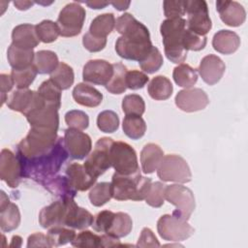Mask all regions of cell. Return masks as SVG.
<instances>
[{
	"instance_id": "obj_1",
	"label": "cell",
	"mask_w": 248,
	"mask_h": 248,
	"mask_svg": "<svg viewBox=\"0 0 248 248\" xmlns=\"http://www.w3.org/2000/svg\"><path fill=\"white\" fill-rule=\"evenodd\" d=\"M115 29L122 35L115 43V50L120 57L139 62L152 47L147 27L131 14L120 16L115 20Z\"/></svg>"
},
{
	"instance_id": "obj_2",
	"label": "cell",
	"mask_w": 248,
	"mask_h": 248,
	"mask_svg": "<svg viewBox=\"0 0 248 248\" xmlns=\"http://www.w3.org/2000/svg\"><path fill=\"white\" fill-rule=\"evenodd\" d=\"M68 156L69 153L65 147L64 139L60 137H58L54 147L46 154L31 159H25L17 155L21 163L23 177L32 178L42 185L54 177Z\"/></svg>"
},
{
	"instance_id": "obj_3",
	"label": "cell",
	"mask_w": 248,
	"mask_h": 248,
	"mask_svg": "<svg viewBox=\"0 0 248 248\" xmlns=\"http://www.w3.org/2000/svg\"><path fill=\"white\" fill-rule=\"evenodd\" d=\"M185 27L186 20L182 17L167 18L160 26L165 54L170 62L175 64L184 62L187 57V50L182 45V35Z\"/></svg>"
},
{
	"instance_id": "obj_4",
	"label": "cell",
	"mask_w": 248,
	"mask_h": 248,
	"mask_svg": "<svg viewBox=\"0 0 248 248\" xmlns=\"http://www.w3.org/2000/svg\"><path fill=\"white\" fill-rule=\"evenodd\" d=\"M151 183V179L141 176L140 171L131 175L114 172L110 182L112 198L117 201H142L145 199Z\"/></svg>"
},
{
	"instance_id": "obj_5",
	"label": "cell",
	"mask_w": 248,
	"mask_h": 248,
	"mask_svg": "<svg viewBox=\"0 0 248 248\" xmlns=\"http://www.w3.org/2000/svg\"><path fill=\"white\" fill-rule=\"evenodd\" d=\"M57 131L31 127L26 137L17 144L16 155L31 159L49 152L57 140Z\"/></svg>"
},
{
	"instance_id": "obj_6",
	"label": "cell",
	"mask_w": 248,
	"mask_h": 248,
	"mask_svg": "<svg viewBox=\"0 0 248 248\" xmlns=\"http://www.w3.org/2000/svg\"><path fill=\"white\" fill-rule=\"evenodd\" d=\"M165 199L175 206L172 215L188 221L195 207V197L193 192L186 186L180 184L167 185L165 189Z\"/></svg>"
},
{
	"instance_id": "obj_7",
	"label": "cell",
	"mask_w": 248,
	"mask_h": 248,
	"mask_svg": "<svg viewBox=\"0 0 248 248\" xmlns=\"http://www.w3.org/2000/svg\"><path fill=\"white\" fill-rule=\"evenodd\" d=\"M110 164L115 172L122 175L140 171L135 149L124 141H113L110 147Z\"/></svg>"
},
{
	"instance_id": "obj_8",
	"label": "cell",
	"mask_w": 248,
	"mask_h": 248,
	"mask_svg": "<svg viewBox=\"0 0 248 248\" xmlns=\"http://www.w3.org/2000/svg\"><path fill=\"white\" fill-rule=\"evenodd\" d=\"M157 174L163 181L187 183L191 181L192 173L187 162L179 155L169 154L163 157Z\"/></svg>"
},
{
	"instance_id": "obj_9",
	"label": "cell",
	"mask_w": 248,
	"mask_h": 248,
	"mask_svg": "<svg viewBox=\"0 0 248 248\" xmlns=\"http://www.w3.org/2000/svg\"><path fill=\"white\" fill-rule=\"evenodd\" d=\"M112 143L113 140L110 138L99 139L95 143L93 151L85 159L83 166L93 177L98 178L111 167L110 147Z\"/></svg>"
},
{
	"instance_id": "obj_10",
	"label": "cell",
	"mask_w": 248,
	"mask_h": 248,
	"mask_svg": "<svg viewBox=\"0 0 248 248\" xmlns=\"http://www.w3.org/2000/svg\"><path fill=\"white\" fill-rule=\"evenodd\" d=\"M85 10L79 4L73 2L67 4L59 13L57 25L60 35L63 37H74L80 33L85 19Z\"/></svg>"
},
{
	"instance_id": "obj_11",
	"label": "cell",
	"mask_w": 248,
	"mask_h": 248,
	"mask_svg": "<svg viewBox=\"0 0 248 248\" xmlns=\"http://www.w3.org/2000/svg\"><path fill=\"white\" fill-rule=\"evenodd\" d=\"M157 231L159 235L167 241H182L195 232L194 228L186 220L169 214L159 218Z\"/></svg>"
},
{
	"instance_id": "obj_12",
	"label": "cell",
	"mask_w": 248,
	"mask_h": 248,
	"mask_svg": "<svg viewBox=\"0 0 248 248\" xmlns=\"http://www.w3.org/2000/svg\"><path fill=\"white\" fill-rule=\"evenodd\" d=\"M185 13L188 17L186 20L187 29L199 35L205 36L211 29V19L208 14V7L204 0L185 1Z\"/></svg>"
},
{
	"instance_id": "obj_13",
	"label": "cell",
	"mask_w": 248,
	"mask_h": 248,
	"mask_svg": "<svg viewBox=\"0 0 248 248\" xmlns=\"http://www.w3.org/2000/svg\"><path fill=\"white\" fill-rule=\"evenodd\" d=\"M31 127L46 128L57 131L59 127L58 108L47 105L41 97L40 103L25 115Z\"/></svg>"
},
{
	"instance_id": "obj_14",
	"label": "cell",
	"mask_w": 248,
	"mask_h": 248,
	"mask_svg": "<svg viewBox=\"0 0 248 248\" xmlns=\"http://www.w3.org/2000/svg\"><path fill=\"white\" fill-rule=\"evenodd\" d=\"M64 144L69 155L77 160H82L88 156L92 147L90 137L75 128L65 130Z\"/></svg>"
},
{
	"instance_id": "obj_15",
	"label": "cell",
	"mask_w": 248,
	"mask_h": 248,
	"mask_svg": "<svg viewBox=\"0 0 248 248\" xmlns=\"http://www.w3.org/2000/svg\"><path fill=\"white\" fill-rule=\"evenodd\" d=\"M0 177L11 188H16L22 175V167L17 155L9 149H3L0 155Z\"/></svg>"
},
{
	"instance_id": "obj_16",
	"label": "cell",
	"mask_w": 248,
	"mask_h": 248,
	"mask_svg": "<svg viewBox=\"0 0 248 248\" xmlns=\"http://www.w3.org/2000/svg\"><path fill=\"white\" fill-rule=\"evenodd\" d=\"M113 75L112 64L106 60H89L82 71V78L86 82L98 85H107Z\"/></svg>"
},
{
	"instance_id": "obj_17",
	"label": "cell",
	"mask_w": 248,
	"mask_h": 248,
	"mask_svg": "<svg viewBox=\"0 0 248 248\" xmlns=\"http://www.w3.org/2000/svg\"><path fill=\"white\" fill-rule=\"evenodd\" d=\"M175 105L183 111L194 112L203 109L208 104L207 94L201 88H187L175 96Z\"/></svg>"
},
{
	"instance_id": "obj_18",
	"label": "cell",
	"mask_w": 248,
	"mask_h": 248,
	"mask_svg": "<svg viewBox=\"0 0 248 248\" xmlns=\"http://www.w3.org/2000/svg\"><path fill=\"white\" fill-rule=\"evenodd\" d=\"M67 206V197L61 198L49 205L45 206L39 214L40 225L45 229H49L54 226H63Z\"/></svg>"
},
{
	"instance_id": "obj_19",
	"label": "cell",
	"mask_w": 248,
	"mask_h": 248,
	"mask_svg": "<svg viewBox=\"0 0 248 248\" xmlns=\"http://www.w3.org/2000/svg\"><path fill=\"white\" fill-rule=\"evenodd\" d=\"M67 213L64 219L63 226L72 229L83 230L92 226L94 217L86 209L79 207L74 198L67 197Z\"/></svg>"
},
{
	"instance_id": "obj_20",
	"label": "cell",
	"mask_w": 248,
	"mask_h": 248,
	"mask_svg": "<svg viewBox=\"0 0 248 248\" xmlns=\"http://www.w3.org/2000/svg\"><path fill=\"white\" fill-rule=\"evenodd\" d=\"M216 9L221 20L229 26L236 27L245 21V9L236 1L219 0L216 2Z\"/></svg>"
},
{
	"instance_id": "obj_21",
	"label": "cell",
	"mask_w": 248,
	"mask_h": 248,
	"mask_svg": "<svg viewBox=\"0 0 248 248\" xmlns=\"http://www.w3.org/2000/svg\"><path fill=\"white\" fill-rule=\"evenodd\" d=\"M225 70L226 66L223 60L214 54L204 56L198 69L202 80L209 85L217 83L223 77Z\"/></svg>"
},
{
	"instance_id": "obj_22",
	"label": "cell",
	"mask_w": 248,
	"mask_h": 248,
	"mask_svg": "<svg viewBox=\"0 0 248 248\" xmlns=\"http://www.w3.org/2000/svg\"><path fill=\"white\" fill-rule=\"evenodd\" d=\"M66 176L72 188L76 191H86L96 182L97 178L93 177L83 165L72 163L66 169Z\"/></svg>"
},
{
	"instance_id": "obj_23",
	"label": "cell",
	"mask_w": 248,
	"mask_h": 248,
	"mask_svg": "<svg viewBox=\"0 0 248 248\" xmlns=\"http://www.w3.org/2000/svg\"><path fill=\"white\" fill-rule=\"evenodd\" d=\"M20 223V213L17 205L11 202L6 194L1 191L0 203V227L2 232L16 230Z\"/></svg>"
},
{
	"instance_id": "obj_24",
	"label": "cell",
	"mask_w": 248,
	"mask_h": 248,
	"mask_svg": "<svg viewBox=\"0 0 248 248\" xmlns=\"http://www.w3.org/2000/svg\"><path fill=\"white\" fill-rule=\"evenodd\" d=\"M12 41L13 45L25 49H33L40 43L36 34L35 25L29 23L16 26L12 32Z\"/></svg>"
},
{
	"instance_id": "obj_25",
	"label": "cell",
	"mask_w": 248,
	"mask_h": 248,
	"mask_svg": "<svg viewBox=\"0 0 248 248\" xmlns=\"http://www.w3.org/2000/svg\"><path fill=\"white\" fill-rule=\"evenodd\" d=\"M212 46L215 50L223 54H232L240 46L239 36L230 30H220L214 34Z\"/></svg>"
},
{
	"instance_id": "obj_26",
	"label": "cell",
	"mask_w": 248,
	"mask_h": 248,
	"mask_svg": "<svg viewBox=\"0 0 248 248\" xmlns=\"http://www.w3.org/2000/svg\"><path fill=\"white\" fill-rule=\"evenodd\" d=\"M74 100L84 107L94 108L99 106L103 101V94L86 83H78L73 90Z\"/></svg>"
},
{
	"instance_id": "obj_27",
	"label": "cell",
	"mask_w": 248,
	"mask_h": 248,
	"mask_svg": "<svg viewBox=\"0 0 248 248\" xmlns=\"http://www.w3.org/2000/svg\"><path fill=\"white\" fill-rule=\"evenodd\" d=\"M164 152L161 147L155 143H147L143 146L140 152V164L144 173H152L155 171L162 159Z\"/></svg>"
},
{
	"instance_id": "obj_28",
	"label": "cell",
	"mask_w": 248,
	"mask_h": 248,
	"mask_svg": "<svg viewBox=\"0 0 248 248\" xmlns=\"http://www.w3.org/2000/svg\"><path fill=\"white\" fill-rule=\"evenodd\" d=\"M34 57L35 53L33 49L21 48L13 44H11L7 51L8 62L14 70L25 69L33 65Z\"/></svg>"
},
{
	"instance_id": "obj_29",
	"label": "cell",
	"mask_w": 248,
	"mask_h": 248,
	"mask_svg": "<svg viewBox=\"0 0 248 248\" xmlns=\"http://www.w3.org/2000/svg\"><path fill=\"white\" fill-rule=\"evenodd\" d=\"M35 94V91L28 88L15 90L7 99V105L12 110L25 114L33 103Z\"/></svg>"
},
{
	"instance_id": "obj_30",
	"label": "cell",
	"mask_w": 248,
	"mask_h": 248,
	"mask_svg": "<svg viewBox=\"0 0 248 248\" xmlns=\"http://www.w3.org/2000/svg\"><path fill=\"white\" fill-rule=\"evenodd\" d=\"M172 89L170 80L164 76H157L153 78L147 86L149 96L158 101L169 99L171 96Z\"/></svg>"
},
{
	"instance_id": "obj_31",
	"label": "cell",
	"mask_w": 248,
	"mask_h": 248,
	"mask_svg": "<svg viewBox=\"0 0 248 248\" xmlns=\"http://www.w3.org/2000/svg\"><path fill=\"white\" fill-rule=\"evenodd\" d=\"M115 27V17L113 14L107 13L97 16L91 22L89 32L97 37L107 38Z\"/></svg>"
},
{
	"instance_id": "obj_32",
	"label": "cell",
	"mask_w": 248,
	"mask_h": 248,
	"mask_svg": "<svg viewBox=\"0 0 248 248\" xmlns=\"http://www.w3.org/2000/svg\"><path fill=\"white\" fill-rule=\"evenodd\" d=\"M58 64V57L51 50H40L35 53L33 65L39 74H51Z\"/></svg>"
},
{
	"instance_id": "obj_33",
	"label": "cell",
	"mask_w": 248,
	"mask_h": 248,
	"mask_svg": "<svg viewBox=\"0 0 248 248\" xmlns=\"http://www.w3.org/2000/svg\"><path fill=\"white\" fill-rule=\"evenodd\" d=\"M133 228V221L131 217L124 212L114 213L111 225L106 234H108L112 237L120 238L128 235Z\"/></svg>"
},
{
	"instance_id": "obj_34",
	"label": "cell",
	"mask_w": 248,
	"mask_h": 248,
	"mask_svg": "<svg viewBox=\"0 0 248 248\" xmlns=\"http://www.w3.org/2000/svg\"><path fill=\"white\" fill-rule=\"evenodd\" d=\"M172 78L178 86L187 89L197 82L198 73L196 69H193L188 64L181 63L173 69Z\"/></svg>"
},
{
	"instance_id": "obj_35",
	"label": "cell",
	"mask_w": 248,
	"mask_h": 248,
	"mask_svg": "<svg viewBox=\"0 0 248 248\" xmlns=\"http://www.w3.org/2000/svg\"><path fill=\"white\" fill-rule=\"evenodd\" d=\"M124 134L132 140H139L145 134L146 124L140 115H126L122 124Z\"/></svg>"
},
{
	"instance_id": "obj_36",
	"label": "cell",
	"mask_w": 248,
	"mask_h": 248,
	"mask_svg": "<svg viewBox=\"0 0 248 248\" xmlns=\"http://www.w3.org/2000/svg\"><path fill=\"white\" fill-rule=\"evenodd\" d=\"M76 236V232L74 229L65 226H54L49 228L46 237L50 244V247H57L65 245L71 242Z\"/></svg>"
},
{
	"instance_id": "obj_37",
	"label": "cell",
	"mask_w": 248,
	"mask_h": 248,
	"mask_svg": "<svg viewBox=\"0 0 248 248\" xmlns=\"http://www.w3.org/2000/svg\"><path fill=\"white\" fill-rule=\"evenodd\" d=\"M50 79L61 89L70 88L75 79V75L72 67L64 62H59L56 69L50 74Z\"/></svg>"
},
{
	"instance_id": "obj_38",
	"label": "cell",
	"mask_w": 248,
	"mask_h": 248,
	"mask_svg": "<svg viewBox=\"0 0 248 248\" xmlns=\"http://www.w3.org/2000/svg\"><path fill=\"white\" fill-rule=\"evenodd\" d=\"M50 193L53 195L59 196L60 198L64 197H72L74 198L77 194V191L72 188L70 185L67 176L58 175L56 177H52L51 179L46 181L43 184Z\"/></svg>"
},
{
	"instance_id": "obj_39",
	"label": "cell",
	"mask_w": 248,
	"mask_h": 248,
	"mask_svg": "<svg viewBox=\"0 0 248 248\" xmlns=\"http://www.w3.org/2000/svg\"><path fill=\"white\" fill-rule=\"evenodd\" d=\"M113 67V75L106 85V89L112 93V94H121L123 93L127 86H126V74L127 68L122 63H115L112 64Z\"/></svg>"
},
{
	"instance_id": "obj_40",
	"label": "cell",
	"mask_w": 248,
	"mask_h": 248,
	"mask_svg": "<svg viewBox=\"0 0 248 248\" xmlns=\"http://www.w3.org/2000/svg\"><path fill=\"white\" fill-rule=\"evenodd\" d=\"M61 89L49 78L41 83L38 93L43 100L50 106H54L58 109L61 107Z\"/></svg>"
},
{
	"instance_id": "obj_41",
	"label": "cell",
	"mask_w": 248,
	"mask_h": 248,
	"mask_svg": "<svg viewBox=\"0 0 248 248\" xmlns=\"http://www.w3.org/2000/svg\"><path fill=\"white\" fill-rule=\"evenodd\" d=\"M90 202L94 206H102L112 198L111 184L109 182H99L89 192Z\"/></svg>"
},
{
	"instance_id": "obj_42",
	"label": "cell",
	"mask_w": 248,
	"mask_h": 248,
	"mask_svg": "<svg viewBox=\"0 0 248 248\" xmlns=\"http://www.w3.org/2000/svg\"><path fill=\"white\" fill-rule=\"evenodd\" d=\"M36 34L40 42L48 44L56 41L60 35V29L56 22L46 19L35 25Z\"/></svg>"
},
{
	"instance_id": "obj_43",
	"label": "cell",
	"mask_w": 248,
	"mask_h": 248,
	"mask_svg": "<svg viewBox=\"0 0 248 248\" xmlns=\"http://www.w3.org/2000/svg\"><path fill=\"white\" fill-rule=\"evenodd\" d=\"M71 244L75 247L82 248H99L104 247L103 236L98 235L90 231H82L76 234L75 238L71 241Z\"/></svg>"
},
{
	"instance_id": "obj_44",
	"label": "cell",
	"mask_w": 248,
	"mask_h": 248,
	"mask_svg": "<svg viewBox=\"0 0 248 248\" xmlns=\"http://www.w3.org/2000/svg\"><path fill=\"white\" fill-rule=\"evenodd\" d=\"M163 62L164 60L160 50L156 46H152L148 53L140 61H139V64L143 72L147 74H153L161 68Z\"/></svg>"
},
{
	"instance_id": "obj_45",
	"label": "cell",
	"mask_w": 248,
	"mask_h": 248,
	"mask_svg": "<svg viewBox=\"0 0 248 248\" xmlns=\"http://www.w3.org/2000/svg\"><path fill=\"white\" fill-rule=\"evenodd\" d=\"M38 72L34 65H31L25 69L20 70H12L11 76L13 78L14 83L17 87V89H25L28 88L29 85L34 81Z\"/></svg>"
},
{
	"instance_id": "obj_46",
	"label": "cell",
	"mask_w": 248,
	"mask_h": 248,
	"mask_svg": "<svg viewBox=\"0 0 248 248\" xmlns=\"http://www.w3.org/2000/svg\"><path fill=\"white\" fill-rule=\"evenodd\" d=\"M122 109L126 115H140L141 116L145 110V104L138 94H130L122 100Z\"/></svg>"
},
{
	"instance_id": "obj_47",
	"label": "cell",
	"mask_w": 248,
	"mask_h": 248,
	"mask_svg": "<svg viewBox=\"0 0 248 248\" xmlns=\"http://www.w3.org/2000/svg\"><path fill=\"white\" fill-rule=\"evenodd\" d=\"M97 126L104 133H113L119 126L118 115L112 110H104L98 114Z\"/></svg>"
},
{
	"instance_id": "obj_48",
	"label": "cell",
	"mask_w": 248,
	"mask_h": 248,
	"mask_svg": "<svg viewBox=\"0 0 248 248\" xmlns=\"http://www.w3.org/2000/svg\"><path fill=\"white\" fill-rule=\"evenodd\" d=\"M166 186L160 181L151 183L149 190L145 197V202L152 207H160L164 203L165 200V189Z\"/></svg>"
},
{
	"instance_id": "obj_49",
	"label": "cell",
	"mask_w": 248,
	"mask_h": 248,
	"mask_svg": "<svg viewBox=\"0 0 248 248\" xmlns=\"http://www.w3.org/2000/svg\"><path fill=\"white\" fill-rule=\"evenodd\" d=\"M207 38L202 35H199L195 32L185 29L182 35V45L186 50L198 51L202 49L206 45Z\"/></svg>"
},
{
	"instance_id": "obj_50",
	"label": "cell",
	"mask_w": 248,
	"mask_h": 248,
	"mask_svg": "<svg viewBox=\"0 0 248 248\" xmlns=\"http://www.w3.org/2000/svg\"><path fill=\"white\" fill-rule=\"evenodd\" d=\"M65 122L67 123L69 128L84 130L89 125V117L82 110L73 109L65 114Z\"/></svg>"
},
{
	"instance_id": "obj_51",
	"label": "cell",
	"mask_w": 248,
	"mask_h": 248,
	"mask_svg": "<svg viewBox=\"0 0 248 248\" xmlns=\"http://www.w3.org/2000/svg\"><path fill=\"white\" fill-rule=\"evenodd\" d=\"M113 217H114V213L110 210H103L99 212L94 217V220L92 223L93 230L98 232L106 233L111 225Z\"/></svg>"
},
{
	"instance_id": "obj_52",
	"label": "cell",
	"mask_w": 248,
	"mask_h": 248,
	"mask_svg": "<svg viewBox=\"0 0 248 248\" xmlns=\"http://www.w3.org/2000/svg\"><path fill=\"white\" fill-rule=\"evenodd\" d=\"M149 78L146 74L140 71L133 70L128 71L126 74V86L127 88L137 90L142 88L147 82Z\"/></svg>"
},
{
	"instance_id": "obj_53",
	"label": "cell",
	"mask_w": 248,
	"mask_h": 248,
	"mask_svg": "<svg viewBox=\"0 0 248 248\" xmlns=\"http://www.w3.org/2000/svg\"><path fill=\"white\" fill-rule=\"evenodd\" d=\"M164 14L168 18L182 17L185 13V1H164L163 2Z\"/></svg>"
},
{
	"instance_id": "obj_54",
	"label": "cell",
	"mask_w": 248,
	"mask_h": 248,
	"mask_svg": "<svg viewBox=\"0 0 248 248\" xmlns=\"http://www.w3.org/2000/svg\"><path fill=\"white\" fill-rule=\"evenodd\" d=\"M82 44L88 51L97 52L104 49L107 45V38L94 36L88 31L82 38Z\"/></svg>"
},
{
	"instance_id": "obj_55",
	"label": "cell",
	"mask_w": 248,
	"mask_h": 248,
	"mask_svg": "<svg viewBox=\"0 0 248 248\" xmlns=\"http://www.w3.org/2000/svg\"><path fill=\"white\" fill-rule=\"evenodd\" d=\"M137 246L138 247H159L160 243L156 238L155 234L153 233V232L148 228H144L140 232Z\"/></svg>"
},
{
	"instance_id": "obj_56",
	"label": "cell",
	"mask_w": 248,
	"mask_h": 248,
	"mask_svg": "<svg viewBox=\"0 0 248 248\" xmlns=\"http://www.w3.org/2000/svg\"><path fill=\"white\" fill-rule=\"evenodd\" d=\"M27 247H50L46 234L36 232L29 235L27 239Z\"/></svg>"
},
{
	"instance_id": "obj_57",
	"label": "cell",
	"mask_w": 248,
	"mask_h": 248,
	"mask_svg": "<svg viewBox=\"0 0 248 248\" xmlns=\"http://www.w3.org/2000/svg\"><path fill=\"white\" fill-rule=\"evenodd\" d=\"M14 80L12 76L6 75V74H1L0 75V89H1V94L6 95L7 92H9L13 86H14Z\"/></svg>"
},
{
	"instance_id": "obj_58",
	"label": "cell",
	"mask_w": 248,
	"mask_h": 248,
	"mask_svg": "<svg viewBox=\"0 0 248 248\" xmlns=\"http://www.w3.org/2000/svg\"><path fill=\"white\" fill-rule=\"evenodd\" d=\"M85 4L91 9H103L106 6L109 5L110 2H103V1H86Z\"/></svg>"
},
{
	"instance_id": "obj_59",
	"label": "cell",
	"mask_w": 248,
	"mask_h": 248,
	"mask_svg": "<svg viewBox=\"0 0 248 248\" xmlns=\"http://www.w3.org/2000/svg\"><path fill=\"white\" fill-rule=\"evenodd\" d=\"M14 5L16 7V9L23 11V10H28L31 6L34 5V2L31 1H15Z\"/></svg>"
},
{
	"instance_id": "obj_60",
	"label": "cell",
	"mask_w": 248,
	"mask_h": 248,
	"mask_svg": "<svg viewBox=\"0 0 248 248\" xmlns=\"http://www.w3.org/2000/svg\"><path fill=\"white\" fill-rule=\"evenodd\" d=\"M110 4L118 11H124L129 8L130 1H113V2H110Z\"/></svg>"
},
{
	"instance_id": "obj_61",
	"label": "cell",
	"mask_w": 248,
	"mask_h": 248,
	"mask_svg": "<svg viewBox=\"0 0 248 248\" xmlns=\"http://www.w3.org/2000/svg\"><path fill=\"white\" fill-rule=\"evenodd\" d=\"M21 237L18 235H14L12 237V243L10 244L11 247H19L21 245Z\"/></svg>"
}]
</instances>
